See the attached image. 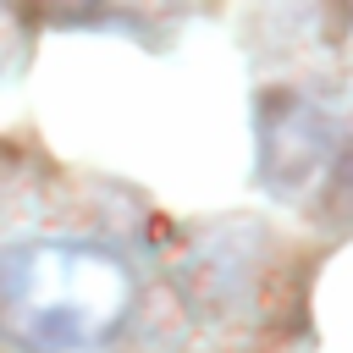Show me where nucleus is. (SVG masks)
<instances>
[{
  "instance_id": "f257e3e1",
  "label": "nucleus",
  "mask_w": 353,
  "mask_h": 353,
  "mask_svg": "<svg viewBox=\"0 0 353 353\" xmlns=\"http://www.w3.org/2000/svg\"><path fill=\"white\" fill-rule=\"evenodd\" d=\"M138 281L121 254L77 237L0 248V342L17 353H99L132 320Z\"/></svg>"
},
{
  "instance_id": "f03ea898",
  "label": "nucleus",
  "mask_w": 353,
  "mask_h": 353,
  "mask_svg": "<svg viewBox=\"0 0 353 353\" xmlns=\"http://www.w3.org/2000/svg\"><path fill=\"white\" fill-rule=\"evenodd\" d=\"M336 165V121L292 94V88H270L254 105V176L265 193L298 204L309 199Z\"/></svg>"
},
{
  "instance_id": "7ed1b4c3",
  "label": "nucleus",
  "mask_w": 353,
  "mask_h": 353,
  "mask_svg": "<svg viewBox=\"0 0 353 353\" xmlns=\"http://www.w3.org/2000/svg\"><path fill=\"white\" fill-rule=\"evenodd\" d=\"M248 281H254V237L237 232V226L210 232V237L188 254V265H182V287H188V298L199 303V314L232 309V303L248 292Z\"/></svg>"
},
{
  "instance_id": "20e7f679",
  "label": "nucleus",
  "mask_w": 353,
  "mask_h": 353,
  "mask_svg": "<svg viewBox=\"0 0 353 353\" xmlns=\"http://www.w3.org/2000/svg\"><path fill=\"white\" fill-rule=\"evenodd\" d=\"M149 6L160 0H39V11L50 22H72V28H105V22H138Z\"/></svg>"
},
{
  "instance_id": "39448f33",
  "label": "nucleus",
  "mask_w": 353,
  "mask_h": 353,
  "mask_svg": "<svg viewBox=\"0 0 353 353\" xmlns=\"http://www.w3.org/2000/svg\"><path fill=\"white\" fill-rule=\"evenodd\" d=\"M22 66V22L11 17V6L0 0V83Z\"/></svg>"
},
{
  "instance_id": "423d86ee",
  "label": "nucleus",
  "mask_w": 353,
  "mask_h": 353,
  "mask_svg": "<svg viewBox=\"0 0 353 353\" xmlns=\"http://www.w3.org/2000/svg\"><path fill=\"white\" fill-rule=\"evenodd\" d=\"M336 171V165H331ZM331 215L342 221V226H353V160L336 171V182H331Z\"/></svg>"
}]
</instances>
